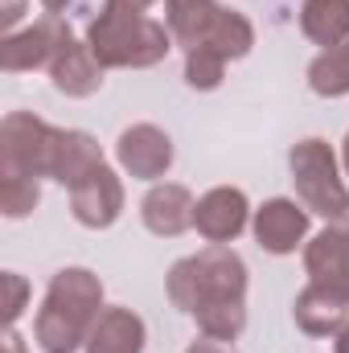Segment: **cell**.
I'll return each mask as SVG.
<instances>
[{"label": "cell", "mask_w": 349, "mask_h": 353, "mask_svg": "<svg viewBox=\"0 0 349 353\" xmlns=\"http://www.w3.org/2000/svg\"><path fill=\"white\" fill-rule=\"evenodd\" d=\"M99 308H103V283L87 267H62L50 279V292L33 321L41 353H74L79 345H87Z\"/></svg>", "instance_id": "1"}, {"label": "cell", "mask_w": 349, "mask_h": 353, "mask_svg": "<svg viewBox=\"0 0 349 353\" xmlns=\"http://www.w3.org/2000/svg\"><path fill=\"white\" fill-rule=\"evenodd\" d=\"M169 41H173V33L161 21H152L148 12H128V8H111V4H103V12L87 25V46L94 62L111 66V70L115 66L119 70L123 66H132V70L157 66L169 54Z\"/></svg>", "instance_id": "2"}, {"label": "cell", "mask_w": 349, "mask_h": 353, "mask_svg": "<svg viewBox=\"0 0 349 353\" xmlns=\"http://www.w3.org/2000/svg\"><path fill=\"white\" fill-rule=\"evenodd\" d=\"M243 296H247V263L222 243H210L206 251L177 259L169 271V300L181 312H201L210 304Z\"/></svg>", "instance_id": "3"}, {"label": "cell", "mask_w": 349, "mask_h": 353, "mask_svg": "<svg viewBox=\"0 0 349 353\" xmlns=\"http://www.w3.org/2000/svg\"><path fill=\"white\" fill-rule=\"evenodd\" d=\"M292 165V181H296V193L304 201L308 214H321L329 222H337L341 214L349 210V193H346V181L337 173V157L325 140H300L288 157Z\"/></svg>", "instance_id": "4"}, {"label": "cell", "mask_w": 349, "mask_h": 353, "mask_svg": "<svg viewBox=\"0 0 349 353\" xmlns=\"http://www.w3.org/2000/svg\"><path fill=\"white\" fill-rule=\"evenodd\" d=\"M54 140L58 128L29 111H12L0 123V173H21V176H50L54 161Z\"/></svg>", "instance_id": "5"}, {"label": "cell", "mask_w": 349, "mask_h": 353, "mask_svg": "<svg viewBox=\"0 0 349 353\" xmlns=\"http://www.w3.org/2000/svg\"><path fill=\"white\" fill-rule=\"evenodd\" d=\"M66 41H74V37H70V25H66L58 12H50V17H41L37 25H29V29L4 37V46H0V66H4L8 74L41 70V66L50 70V62L62 54Z\"/></svg>", "instance_id": "6"}, {"label": "cell", "mask_w": 349, "mask_h": 353, "mask_svg": "<svg viewBox=\"0 0 349 353\" xmlns=\"http://www.w3.org/2000/svg\"><path fill=\"white\" fill-rule=\"evenodd\" d=\"M115 161L123 173L140 176V181H157L173 165V140L152 123H136L115 140Z\"/></svg>", "instance_id": "7"}, {"label": "cell", "mask_w": 349, "mask_h": 353, "mask_svg": "<svg viewBox=\"0 0 349 353\" xmlns=\"http://www.w3.org/2000/svg\"><path fill=\"white\" fill-rule=\"evenodd\" d=\"M247 214H251L247 193H243V189H230V185H218V189H210V193L197 201L193 226H197V234H201L206 243H222V247H226V243H235V239L243 234Z\"/></svg>", "instance_id": "8"}, {"label": "cell", "mask_w": 349, "mask_h": 353, "mask_svg": "<svg viewBox=\"0 0 349 353\" xmlns=\"http://www.w3.org/2000/svg\"><path fill=\"white\" fill-rule=\"evenodd\" d=\"M308 234V210L288 201V197H271L255 210V239L263 251L271 255H292Z\"/></svg>", "instance_id": "9"}, {"label": "cell", "mask_w": 349, "mask_h": 353, "mask_svg": "<svg viewBox=\"0 0 349 353\" xmlns=\"http://www.w3.org/2000/svg\"><path fill=\"white\" fill-rule=\"evenodd\" d=\"M70 210H74V218L83 226L107 230L119 218V210H123V185H119V176L103 165L94 176H87L83 185L70 189Z\"/></svg>", "instance_id": "10"}, {"label": "cell", "mask_w": 349, "mask_h": 353, "mask_svg": "<svg viewBox=\"0 0 349 353\" xmlns=\"http://www.w3.org/2000/svg\"><path fill=\"white\" fill-rule=\"evenodd\" d=\"M193 210H197L193 193H189L185 185H173V181L152 185L148 197L140 201V218H144V226H148L152 234H161V239H177V234H185V230L193 226Z\"/></svg>", "instance_id": "11"}, {"label": "cell", "mask_w": 349, "mask_h": 353, "mask_svg": "<svg viewBox=\"0 0 349 353\" xmlns=\"http://www.w3.org/2000/svg\"><path fill=\"white\" fill-rule=\"evenodd\" d=\"M304 271H308L312 283H321V288L337 292L341 300H349V239L337 226L321 230V234L308 243V251H304Z\"/></svg>", "instance_id": "12"}, {"label": "cell", "mask_w": 349, "mask_h": 353, "mask_svg": "<svg viewBox=\"0 0 349 353\" xmlns=\"http://www.w3.org/2000/svg\"><path fill=\"white\" fill-rule=\"evenodd\" d=\"M103 148L94 144V136L87 132H62L58 128V140H54V161H50V176L62 181L66 189L83 185L87 176H94L103 169Z\"/></svg>", "instance_id": "13"}, {"label": "cell", "mask_w": 349, "mask_h": 353, "mask_svg": "<svg viewBox=\"0 0 349 353\" xmlns=\"http://www.w3.org/2000/svg\"><path fill=\"white\" fill-rule=\"evenodd\" d=\"M296 325L312 337H337L349 325V300H341L337 292L321 288V283H308L300 296H296Z\"/></svg>", "instance_id": "14"}, {"label": "cell", "mask_w": 349, "mask_h": 353, "mask_svg": "<svg viewBox=\"0 0 349 353\" xmlns=\"http://www.w3.org/2000/svg\"><path fill=\"white\" fill-rule=\"evenodd\" d=\"M144 321L132 308H103L90 325L87 353H144Z\"/></svg>", "instance_id": "15"}, {"label": "cell", "mask_w": 349, "mask_h": 353, "mask_svg": "<svg viewBox=\"0 0 349 353\" xmlns=\"http://www.w3.org/2000/svg\"><path fill=\"white\" fill-rule=\"evenodd\" d=\"M50 79H54V87L62 90V94L87 99V94H94V90L103 87V66L94 62L90 46H83V41H66L62 54L50 62Z\"/></svg>", "instance_id": "16"}, {"label": "cell", "mask_w": 349, "mask_h": 353, "mask_svg": "<svg viewBox=\"0 0 349 353\" xmlns=\"http://www.w3.org/2000/svg\"><path fill=\"white\" fill-rule=\"evenodd\" d=\"M300 29L308 41H317L325 50L349 41V0H304Z\"/></svg>", "instance_id": "17"}, {"label": "cell", "mask_w": 349, "mask_h": 353, "mask_svg": "<svg viewBox=\"0 0 349 353\" xmlns=\"http://www.w3.org/2000/svg\"><path fill=\"white\" fill-rule=\"evenodd\" d=\"M214 17H218V4L214 0H165L169 33H173V41H181L185 50H193V46L206 41Z\"/></svg>", "instance_id": "18"}, {"label": "cell", "mask_w": 349, "mask_h": 353, "mask_svg": "<svg viewBox=\"0 0 349 353\" xmlns=\"http://www.w3.org/2000/svg\"><path fill=\"white\" fill-rule=\"evenodd\" d=\"M201 46H214L226 62H235V58H247V54H251V46H255V29H251V21H247L243 12H235V8H218V17H214V25H210V33H206Z\"/></svg>", "instance_id": "19"}, {"label": "cell", "mask_w": 349, "mask_h": 353, "mask_svg": "<svg viewBox=\"0 0 349 353\" xmlns=\"http://www.w3.org/2000/svg\"><path fill=\"white\" fill-rule=\"evenodd\" d=\"M308 87L317 90V94H325V99L349 94V41L325 50L321 58H312V66H308Z\"/></svg>", "instance_id": "20"}, {"label": "cell", "mask_w": 349, "mask_h": 353, "mask_svg": "<svg viewBox=\"0 0 349 353\" xmlns=\"http://www.w3.org/2000/svg\"><path fill=\"white\" fill-rule=\"evenodd\" d=\"M193 316H197L201 333L214 337V341H235V337L247 329V308H243V300H222V304H210V308H201V312H193Z\"/></svg>", "instance_id": "21"}, {"label": "cell", "mask_w": 349, "mask_h": 353, "mask_svg": "<svg viewBox=\"0 0 349 353\" xmlns=\"http://www.w3.org/2000/svg\"><path fill=\"white\" fill-rule=\"evenodd\" d=\"M226 74V58L214 46H193L185 58V83L193 90H214Z\"/></svg>", "instance_id": "22"}, {"label": "cell", "mask_w": 349, "mask_h": 353, "mask_svg": "<svg viewBox=\"0 0 349 353\" xmlns=\"http://www.w3.org/2000/svg\"><path fill=\"white\" fill-rule=\"evenodd\" d=\"M41 189L37 176H21V173H0V214L4 218H25L37 205Z\"/></svg>", "instance_id": "23"}, {"label": "cell", "mask_w": 349, "mask_h": 353, "mask_svg": "<svg viewBox=\"0 0 349 353\" xmlns=\"http://www.w3.org/2000/svg\"><path fill=\"white\" fill-rule=\"evenodd\" d=\"M4 288H8V304H4V321L12 325L21 312H25V296H29V283L17 275V271H4Z\"/></svg>", "instance_id": "24"}, {"label": "cell", "mask_w": 349, "mask_h": 353, "mask_svg": "<svg viewBox=\"0 0 349 353\" xmlns=\"http://www.w3.org/2000/svg\"><path fill=\"white\" fill-rule=\"evenodd\" d=\"M21 12H25V0H0V21H4V29H12V25L21 21Z\"/></svg>", "instance_id": "25"}, {"label": "cell", "mask_w": 349, "mask_h": 353, "mask_svg": "<svg viewBox=\"0 0 349 353\" xmlns=\"http://www.w3.org/2000/svg\"><path fill=\"white\" fill-rule=\"evenodd\" d=\"M185 353H235L230 350V341H214V337H201V341H193Z\"/></svg>", "instance_id": "26"}, {"label": "cell", "mask_w": 349, "mask_h": 353, "mask_svg": "<svg viewBox=\"0 0 349 353\" xmlns=\"http://www.w3.org/2000/svg\"><path fill=\"white\" fill-rule=\"evenodd\" d=\"M103 4H111V8H128V12H148V8H152V0H103Z\"/></svg>", "instance_id": "27"}, {"label": "cell", "mask_w": 349, "mask_h": 353, "mask_svg": "<svg viewBox=\"0 0 349 353\" xmlns=\"http://www.w3.org/2000/svg\"><path fill=\"white\" fill-rule=\"evenodd\" d=\"M4 353H25V345H21V337H17L12 329L4 333Z\"/></svg>", "instance_id": "28"}, {"label": "cell", "mask_w": 349, "mask_h": 353, "mask_svg": "<svg viewBox=\"0 0 349 353\" xmlns=\"http://www.w3.org/2000/svg\"><path fill=\"white\" fill-rule=\"evenodd\" d=\"M333 350H337V353H349V325L337 333V345H333Z\"/></svg>", "instance_id": "29"}, {"label": "cell", "mask_w": 349, "mask_h": 353, "mask_svg": "<svg viewBox=\"0 0 349 353\" xmlns=\"http://www.w3.org/2000/svg\"><path fill=\"white\" fill-rule=\"evenodd\" d=\"M41 4H46V12H62V8H66L70 0H41Z\"/></svg>", "instance_id": "30"}, {"label": "cell", "mask_w": 349, "mask_h": 353, "mask_svg": "<svg viewBox=\"0 0 349 353\" xmlns=\"http://www.w3.org/2000/svg\"><path fill=\"white\" fill-rule=\"evenodd\" d=\"M329 226H337V230H341V234H346V239H349V210H346V214H341V218H337V222H329Z\"/></svg>", "instance_id": "31"}, {"label": "cell", "mask_w": 349, "mask_h": 353, "mask_svg": "<svg viewBox=\"0 0 349 353\" xmlns=\"http://www.w3.org/2000/svg\"><path fill=\"white\" fill-rule=\"evenodd\" d=\"M341 161H346V173H349V136H346V144H341Z\"/></svg>", "instance_id": "32"}]
</instances>
